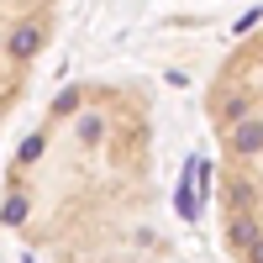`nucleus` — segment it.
I'll use <instances>...</instances> for the list:
<instances>
[{"mask_svg": "<svg viewBox=\"0 0 263 263\" xmlns=\"http://www.w3.org/2000/svg\"><path fill=\"white\" fill-rule=\"evenodd\" d=\"M221 232L237 263H263V184H221Z\"/></svg>", "mask_w": 263, "mask_h": 263, "instance_id": "nucleus-1", "label": "nucleus"}]
</instances>
